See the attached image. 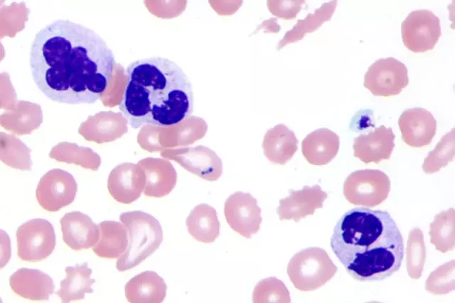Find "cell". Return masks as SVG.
Instances as JSON below:
<instances>
[{
	"mask_svg": "<svg viewBox=\"0 0 455 303\" xmlns=\"http://www.w3.org/2000/svg\"><path fill=\"white\" fill-rule=\"evenodd\" d=\"M337 1H331L323 4L314 14H309L304 20H298L292 29L288 31L277 47L280 50L289 43L296 42L303 38L306 33H312L317 30L326 21L331 19Z\"/></svg>",
	"mask_w": 455,
	"mask_h": 303,
	"instance_id": "484cf974",
	"label": "cell"
},
{
	"mask_svg": "<svg viewBox=\"0 0 455 303\" xmlns=\"http://www.w3.org/2000/svg\"><path fill=\"white\" fill-rule=\"evenodd\" d=\"M29 64L38 88L50 100L92 104L112 79V50L95 31L69 20H55L36 33Z\"/></svg>",
	"mask_w": 455,
	"mask_h": 303,
	"instance_id": "6da1fadb",
	"label": "cell"
},
{
	"mask_svg": "<svg viewBox=\"0 0 455 303\" xmlns=\"http://www.w3.org/2000/svg\"><path fill=\"white\" fill-rule=\"evenodd\" d=\"M398 125L402 141L412 147L429 145L437 132L434 116L422 107L405 110L399 117Z\"/></svg>",
	"mask_w": 455,
	"mask_h": 303,
	"instance_id": "4fadbf2b",
	"label": "cell"
},
{
	"mask_svg": "<svg viewBox=\"0 0 455 303\" xmlns=\"http://www.w3.org/2000/svg\"><path fill=\"white\" fill-rule=\"evenodd\" d=\"M390 186V178L380 170H356L346 179L343 195L351 204L373 208L387 198Z\"/></svg>",
	"mask_w": 455,
	"mask_h": 303,
	"instance_id": "8992f818",
	"label": "cell"
},
{
	"mask_svg": "<svg viewBox=\"0 0 455 303\" xmlns=\"http://www.w3.org/2000/svg\"><path fill=\"white\" fill-rule=\"evenodd\" d=\"M144 171L146 185L144 193L151 197H162L174 188L177 175L170 162L148 158L139 162Z\"/></svg>",
	"mask_w": 455,
	"mask_h": 303,
	"instance_id": "44dd1931",
	"label": "cell"
},
{
	"mask_svg": "<svg viewBox=\"0 0 455 303\" xmlns=\"http://www.w3.org/2000/svg\"><path fill=\"white\" fill-rule=\"evenodd\" d=\"M146 185V176L141 166L131 163L117 166L107 180L109 194L117 201L131 203L138 199Z\"/></svg>",
	"mask_w": 455,
	"mask_h": 303,
	"instance_id": "7c38bea8",
	"label": "cell"
},
{
	"mask_svg": "<svg viewBox=\"0 0 455 303\" xmlns=\"http://www.w3.org/2000/svg\"><path fill=\"white\" fill-rule=\"evenodd\" d=\"M338 267L328 253L320 248H309L296 253L287 265V275L294 287L313 291L328 282Z\"/></svg>",
	"mask_w": 455,
	"mask_h": 303,
	"instance_id": "5b68a950",
	"label": "cell"
},
{
	"mask_svg": "<svg viewBox=\"0 0 455 303\" xmlns=\"http://www.w3.org/2000/svg\"><path fill=\"white\" fill-rule=\"evenodd\" d=\"M11 290L17 295L33 301L48 300L54 292L52 278L41 270L22 267L9 278Z\"/></svg>",
	"mask_w": 455,
	"mask_h": 303,
	"instance_id": "e0dca14e",
	"label": "cell"
},
{
	"mask_svg": "<svg viewBox=\"0 0 455 303\" xmlns=\"http://www.w3.org/2000/svg\"><path fill=\"white\" fill-rule=\"evenodd\" d=\"M63 239L73 250L93 247L100 240L99 226L86 214L80 211L66 213L60 220Z\"/></svg>",
	"mask_w": 455,
	"mask_h": 303,
	"instance_id": "9a60e30c",
	"label": "cell"
},
{
	"mask_svg": "<svg viewBox=\"0 0 455 303\" xmlns=\"http://www.w3.org/2000/svg\"><path fill=\"white\" fill-rule=\"evenodd\" d=\"M455 154L454 128L441 137L434 149L424 159L422 169L426 174L439 171L451 161Z\"/></svg>",
	"mask_w": 455,
	"mask_h": 303,
	"instance_id": "f1b7e54d",
	"label": "cell"
},
{
	"mask_svg": "<svg viewBox=\"0 0 455 303\" xmlns=\"http://www.w3.org/2000/svg\"><path fill=\"white\" fill-rule=\"evenodd\" d=\"M455 261L452 260L432 272L426 280L425 289L443 295L455 289Z\"/></svg>",
	"mask_w": 455,
	"mask_h": 303,
	"instance_id": "4dcf8cb0",
	"label": "cell"
},
{
	"mask_svg": "<svg viewBox=\"0 0 455 303\" xmlns=\"http://www.w3.org/2000/svg\"><path fill=\"white\" fill-rule=\"evenodd\" d=\"M65 272V277L60 281V289L55 292L62 302L80 300L86 293L93 292L92 285L95 280L91 278L92 270L87 262L66 267Z\"/></svg>",
	"mask_w": 455,
	"mask_h": 303,
	"instance_id": "cb8c5ba5",
	"label": "cell"
},
{
	"mask_svg": "<svg viewBox=\"0 0 455 303\" xmlns=\"http://www.w3.org/2000/svg\"><path fill=\"white\" fill-rule=\"evenodd\" d=\"M186 223L189 234L198 241L210 243L219 236L220 224L216 211L206 203L196 206Z\"/></svg>",
	"mask_w": 455,
	"mask_h": 303,
	"instance_id": "d4e9b609",
	"label": "cell"
},
{
	"mask_svg": "<svg viewBox=\"0 0 455 303\" xmlns=\"http://www.w3.org/2000/svg\"><path fill=\"white\" fill-rule=\"evenodd\" d=\"M188 171L210 181L218 180L223 173L220 159L211 149L198 146L182 154L170 157Z\"/></svg>",
	"mask_w": 455,
	"mask_h": 303,
	"instance_id": "ffe728a7",
	"label": "cell"
},
{
	"mask_svg": "<svg viewBox=\"0 0 455 303\" xmlns=\"http://www.w3.org/2000/svg\"><path fill=\"white\" fill-rule=\"evenodd\" d=\"M271 13L278 17L289 20L296 18L304 1H267Z\"/></svg>",
	"mask_w": 455,
	"mask_h": 303,
	"instance_id": "1f68e13d",
	"label": "cell"
},
{
	"mask_svg": "<svg viewBox=\"0 0 455 303\" xmlns=\"http://www.w3.org/2000/svg\"><path fill=\"white\" fill-rule=\"evenodd\" d=\"M100 237L92 247L94 253L103 258H119L129 245V233L127 227L122 223L106 220L99 225Z\"/></svg>",
	"mask_w": 455,
	"mask_h": 303,
	"instance_id": "603a6c76",
	"label": "cell"
},
{
	"mask_svg": "<svg viewBox=\"0 0 455 303\" xmlns=\"http://www.w3.org/2000/svg\"><path fill=\"white\" fill-rule=\"evenodd\" d=\"M164 280L154 271L142 272L124 286L125 296L131 303H161L166 295Z\"/></svg>",
	"mask_w": 455,
	"mask_h": 303,
	"instance_id": "d6986e66",
	"label": "cell"
},
{
	"mask_svg": "<svg viewBox=\"0 0 455 303\" xmlns=\"http://www.w3.org/2000/svg\"><path fill=\"white\" fill-rule=\"evenodd\" d=\"M395 135L392 128L381 125L368 134L354 139L353 156L365 164H379L390 159L395 147Z\"/></svg>",
	"mask_w": 455,
	"mask_h": 303,
	"instance_id": "2e32d148",
	"label": "cell"
},
{
	"mask_svg": "<svg viewBox=\"0 0 455 303\" xmlns=\"http://www.w3.org/2000/svg\"><path fill=\"white\" fill-rule=\"evenodd\" d=\"M126 85L119 109L134 129L144 125L176 126L193 111L192 85L170 59L150 57L126 69Z\"/></svg>",
	"mask_w": 455,
	"mask_h": 303,
	"instance_id": "7a4b0ae2",
	"label": "cell"
},
{
	"mask_svg": "<svg viewBox=\"0 0 455 303\" xmlns=\"http://www.w3.org/2000/svg\"><path fill=\"white\" fill-rule=\"evenodd\" d=\"M17 253L26 262L41 261L52 254L56 241L54 228L46 219L26 221L16 230Z\"/></svg>",
	"mask_w": 455,
	"mask_h": 303,
	"instance_id": "52a82bcc",
	"label": "cell"
},
{
	"mask_svg": "<svg viewBox=\"0 0 455 303\" xmlns=\"http://www.w3.org/2000/svg\"><path fill=\"white\" fill-rule=\"evenodd\" d=\"M224 214L230 227L247 238L258 232L262 220L256 198L250 193L242 191H237L226 199Z\"/></svg>",
	"mask_w": 455,
	"mask_h": 303,
	"instance_id": "8fae6325",
	"label": "cell"
},
{
	"mask_svg": "<svg viewBox=\"0 0 455 303\" xmlns=\"http://www.w3.org/2000/svg\"><path fill=\"white\" fill-rule=\"evenodd\" d=\"M10 243L9 236L5 234L4 236L3 230H1V268H2L9 260L10 258Z\"/></svg>",
	"mask_w": 455,
	"mask_h": 303,
	"instance_id": "d6a6232c",
	"label": "cell"
},
{
	"mask_svg": "<svg viewBox=\"0 0 455 303\" xmlns=\"http://www.w3.org/2000/svg\"><path fill=\"white\" fill-rule=\"evenodd\" d=\"M252 302L255 303L291 302L289 292L284 282L274 277L260 280L255 287L252 292Z\"/></svg>",
	"mask_w": 455,
	"mask_h": 303,
	"instance_id": "f546056e",
	"label": "cell"
},
{
	"mask_svg": "<svg viewBox=\"0 0 455 303\" xmlns=\"http://www.w3.org/2000/svg\"><path fill=\"white\" fill-rule=\"evenodd\" d=\"M426 257L423 233L414 228L410 231L407 241L406 267L410 277L418 280L422 277Z\"/></svg>",
	"mask_w": 455,
	"mask_h": 303,
	"instance_id": "83f0119b",
	"label": "cell"
},
{
	"mask_svg": "<svg viewBox=\"0 0 455 303\" xmlns=\"http://www.w3.org/2000/svg\"><path fill=\"white\" fill-rule=\"evenodd\" d=\"M77 191V185L72 174L53 169L41 178L36 196L44 210L55 212L70 205L74 201Z\"/></svg>",
	"mask_w": 455,
	"mask_h": 303,
	"instance_id": "30bf717a",
	"label": "cell"
},
{
	"mask_svg": "<svg viewBox=\"0 0 455 303\" xmlns=\"http://www.w3.org/2000/svg\"><path fill=\"white\" fill-rule=\"evenodd\" d=\"M330 245L347 272L361 282L385 280L404 258L403 238L387 211L350 209L337 221Z\"/></svg>",
	"mask_w": 455,
	"mask_h": 303,
	"instance_id": "3957f363",
	"label": "cell"
},
{
	"mask_svg": "<svg viewBox=\"0 0 455 303\" xmlns=\"http://www.w3.org/2000/svg\"><path fill=\"white\" fill-rule=\"evenodd\" d=\"M340 146L339 137L327 128L317 129L301 142V152L306 160L313 165H325L336 156Z\"/></svg>",
	"mask_w": 455,
	"mask_h": 303,
	"instance_id": "ac0fdd59",
	"label": "cell"
},
{
	"mask_svg": "<svg viewBox=\"0 0 455 303\" xmlns=\"http://www.w3.org/2000/svg\"><path fill=\"white\" fill-rule=\"evenodd\" d=\"M299 141L293 131L279 124L266 132L262 148L265 156L272 164L284 165L298 149Z\"/></svg>",
	"mask_w": 455,
	"mask_h": 303,
	"instance_id": "7402d4cb",
	"label": "cell"
},
{
	"mask_svg": "<svg viewBox=\"0 0 455 303\" xmlns=\"http://www.w3.org/2000/svg\"><path fill=\"white\" fill-rule=\"evenodd\" d=\"M119 220L129 233L128 247L116 262L117 269L124 272L137 266L159 248L163 230L154 216L141 211L122 213Z\"/></svg>",
	"mask_w": 455,
	"mask_h": 303,
	"instance_id": "277c9868",
	"label": "cell"
},
{
	"mask_svg": "<svg viewBox=\"0 0 455 303\" xmlns=\"http://www.w3.org/2000/svg\"><path fill=\"white\" fill-rule=\"evenodd\" d=\"M441 34L440 20L429 9L410 12L401 24L403 43L414 53L432 50Z\"/></svg>",
	"mask_w": 455,
	"mask_h": 303,
	"instance_id": "ba28073f",
	"label": "cell"
},
{
	"mask_svg": "<svg viewBox=\"0 0 455 303\" xmlns=\"http://www.w3.org/2000/svg\"><path fill=\"white\" fill-rule=\"evenodd\" d=\"M430 243L437 250L445 253L455 246V211L451 208L434 216L429 225Z\"/></svg>",
	"mask_w": 455,
	"mask_h": 303,
	"instance_id": "4316f807",
	"label": "cell"
},
{
	"mask_svg": "<svg viewBox=\"0 0 455 303\" xmlns=\"http://www.w3.org/2000/svg\"><path fill=\"white\" fill-rule=\"evenodd\" d=\"M409 83L405 65L392 57L380 58L368 69L363 85L375 96L398 95Z\"/></svg>",
	"mask_w": 455,
	"mask_h": 303,
	"instance_id": "9c48e42d",
	"label": "cell"
},
{
	"mask_svg": "<svg viewBox=\"0 0 455 303\" xmlns=\"http://www.w3.org/2000/svg\"><path fill=\"white\" fill-rule=\"evenodd\" d=\"M289 196L279 200L277 213L281 220H294L299 222L307 216L313 215L323 206L328 194L320 186H305L301 190H289Z\"/></svg>",
	"mask_w": 455,
	"mask_h": 303,
	"instance_id": "5bb4252c",
	"label": "cell"
}]
</instances>
